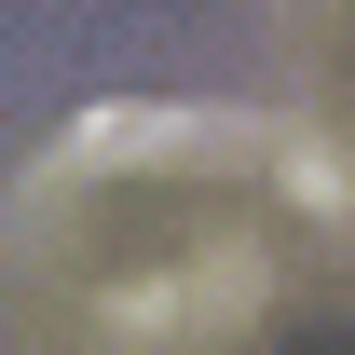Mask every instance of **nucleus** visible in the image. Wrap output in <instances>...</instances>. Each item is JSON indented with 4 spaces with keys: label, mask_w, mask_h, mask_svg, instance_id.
I'll list each match as a JSON object with an SVG mask.
<instances>
[{
    "label": "nucleus",
    "mask_w": 355,
    "mask_h": 355,
    "mask_svg": "<svg viewBox=\"0 0 355 355\" xmlns=\"http://www.w3.org/2000/svg\"><path fill=\"white\" fill-rule=\"evenodd\" d=\"M110 164H287V137L260 123V110H205V96H123V110H83V123L42 150V191H83V178H110Z\"/></svg>",
    "instance_id": "1"
}]
</instances>
